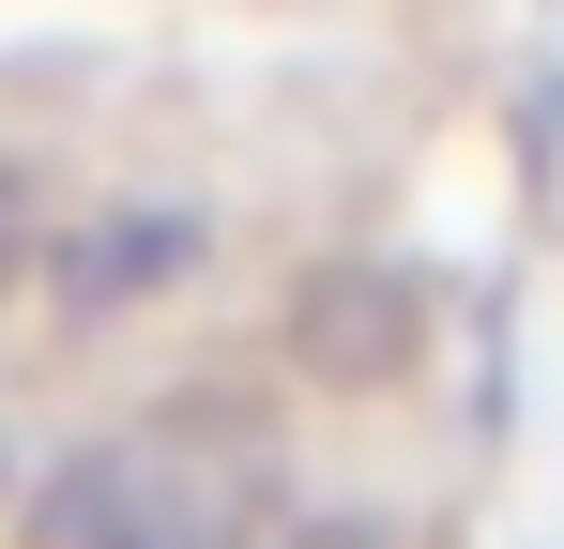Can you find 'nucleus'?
I'll list each match as a JSON object with an SVG mask.
<instances>
[{"label":"nucleus","mask_w":564,"mask_h":549,"mask_svg":"<svg viewBox=\"0 0 564 549\" xmlns=\"http://www.w3.org/2000/svg\"><path fill=\"white\" fill-rule=\"evenodd\" d=\"M198 260V214H122V229H77L62 245V290L77 305H138V290H169Z\"/></svg>","instance_id":"obj_1"},{"label":"nucleus","mask_w":564,"mask_h":549,"mask_svg":"<svg viewBox=\"0 0 564 549\" xmlns=\"http://www.w3.org/2000/svg\"><path fill=\"white\" fill-rule=\"evenodd\" d=\"M275 549H381V535H351V519H305V535H275Z\"/></svg>","instance_id":"obj_2"}]
</instances>
